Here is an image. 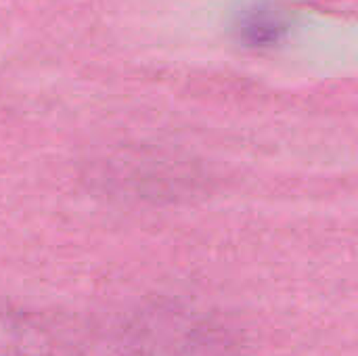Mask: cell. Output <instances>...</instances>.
<instances>
[{
    "label": "cell",
    "instance_id": "obj_1",
    "mask_svg": "<svg viewBox=\"0 0 358 356\" xmlns=\"http://www.w3.org/2000/svg\"><path fill=\"white\" fill-rule=\"evenodd\" d=\"M0 356H52V346L40 325L0 311Z\"/></svg>",
    "mask_w": 358,
    "mask_h": 356
}]
</instances>
